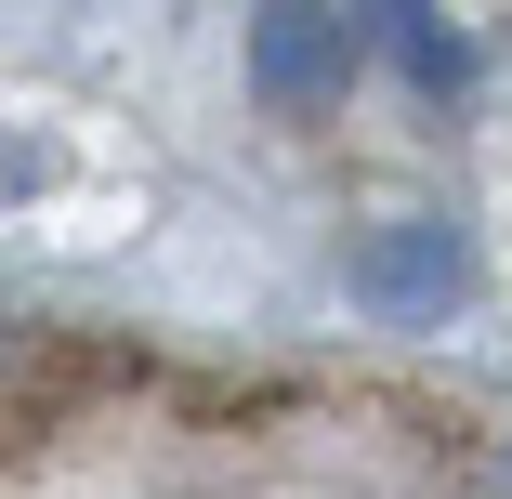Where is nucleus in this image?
<instances>
[{
  "label": "nucleus",
  "instance_id": "f257e3e1",
  "mask_svg": "<svg viewBox=\"0 0 512 499\" xmlns=\"http://www.w3.org/2000/svg\"><path fill=\"white\" fill-rule=\"evenodd\" d=\"M263 79H276V92L342 79V14H316V0H276V14H263Z\"/></svg>",
  "mask_w": 512,
  "mask_h": 499
}]
</instances>
